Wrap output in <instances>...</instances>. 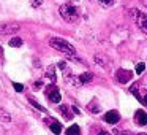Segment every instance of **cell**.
<instances>
[{
  "label": "cell",
  "mask_w": 147,
  "mask_h": 135,
  "mask_svg": "<svg viewBox=\"0 0 147 135\" xmlns=\"http://www.w3.org/2000/svg\"><path fill=\"white\" fill-rule=\"evenodd\" d=\"M49 45H51L54 49H57V51L67 54L68 57H76V49H74V46L71 45L70 42H67V40L54 37V38L49 40Z\"/></svg>",
  "instance_id": "6da1fadb"
},
{
  "label": "cell",
  "mask_w": 147,
  "mask_h": 135,
  "mask_svg": "<svg viewBox=\"0 0 147 135\" xmlns=\"http://www.w3.org/2000/svg\"><path fill=\"white\" fill-rule=\"evenodd\" d=\"M59 13H60L62 19L67 21V22H76L78 18H79V11L74 5L71 3H65L59 8Z\"/></svg>",
  "instance_id": "7a4b0ae2"
},
{
  "label": "cell",
  "mask_w": 147,
  "mask_h": 135,
  "mask_svg": "<svg viewBox=\"0 0 147 135\" xmlns=\"http://www.w3.org/2000/svg\"><path fill=\"white\" fill-rule=\"evenodd\" d=\"M45 94H46V97H48V100H51L52 103H60V100H62L60 91H59V87L55 86L54 83H51L48 87H46Z\"/></svg>",
  "instance_id": "3957f363"
},
{
  "label": "cell",
  "mask_w": 147,
  "mask_h": 135,
  "mask_svg": "<svg viewBox=\"0 0 147 135\" xmlns=\"http://www.w3.org/2000/svg\"><path fill=\"white\" fill-rule=\"evenodd\" d=\"M21 26L18 22H0V35H13L19 32Z\"/></svg>",
  "instance_id": "277c9868"
},
{
  "label": "cell",
  "mask_w": 147,
  "mask_h": 135,
  "mask_svg": "<svg viewBox=\"0 0 147 135\" xmlns=\"http://www.w3.org/2000/svg\"><path fill=\"white\" fill-rule=\"evenodd\" d=\"M131 14H134V21H136L138 27H139L144 33H147V14L141 13V11H138V10H133Z\"/></svg>",
  "instance_id": "5b68a950"
},
{
  "label": "cell",
  "mask_w": 147,
  "mask_h": 135,
  "mask_svg": "<svg viewBox=\"0 0 147 135\" xmlns=\"http://www.w3.org/2000/svg\"><path fill=\"white\" fill-rule=\"evenodd\" d=\"M115 78H117L119 83L125 84V83H128L130 80H133V72L125 70V68H120V70H117V73H115Z\"/></svg>",
  "instance_id": "8992f818"
},
{
  "label": "cell",
  "mask_w": 147,
  "mask_h": 135,
  "mask_svg": "<svg viewBox=\"0 0 147 135\" xmlns=\"http://www.w3.org/2000/svg\"><path fill=\"white\" fill-rule=\"evenodd\" d=\"M103 119H105L108 124H115V122L120 121V115H119L117 110H111V111L105 113V116H103Z\"/></svg>",
  "instance_id": "52a82bcc"
},
{
  "label": "cell",
  "mask_w": 147,
  "mask_h": 135,
  "mask_svg": "<svg viewBox=\"0 0 147 135\" xmlns=\"http://www.w3.org/2000/svg\"><path fill=\"white\" fill-rule=\"evenodd\" d=\"M134 122L138 125H147V113L144 110H136V113H134Z\"/></svg>",
  "instance_id": "ba28073f"
},
{
  "label": "cell",
  "mask_w": 147,
  "mask_h": 135,
  "mask_svg": "<svg viewBox=\"0 0 147 135\" xmlns=\"http://www.w3.org/2000/svg\"><path fill=\"white\" fill-rule=\"evenodd\" d=\"M93 61H95V64H98L100 67H103V68H111V61L103 54H95Z\"/></svg>",
  "instance_id": "9c48e42d"
},
{
  "label": "cell",
  "mask_w": 147,
  "mask_h": 135,
  "mask_svg": "<svg viewBox=\"0 0 147 135\" xmlns=\"http://www.w3.org/2000/svg\"><path fill=\"white\" fill-rule=\"evenodd\" d=\"M59 111L62 113V116H63L67 121L73 119V113L70 111V106H68V105H60V106H59Z\"/></svg>",
  "instance_id": "30bf717a"
},
{
  "label": "cell",
  "mask_w": 147,
  "mask_h": 135,
  "mask_svg": "<svg viewBox=\"0 0 147 135\" xmlns=\"http://www.w3.org/2000/svg\"><path fill=\"white\" fill-rule=\"evenodd\" d=\"M46 78H48L51 83L55 84L57 76H55V67H54V65H49V67H48V70H46Z\"/></svg>",
  "instance_id": "8fae6325"
},
{
  "label": "cell",
  "mask_w": 147,
  "mask_h": 135,
  "mask_svg": "<svg viewBox=\"0 0 147 135\" xmlns=\"http://www.w3.org/2000/svg\"><path fill=\"white\" fill-rule=\"evenodd\" d=\"M92 80H93V73H92V72H86V73H81L79 75L81 84H87V83H90Z\"/></svg>",
  "instance_id": "7c38bea8"
},
{
  "label": "cell",
  "mask_w": 147,
  "mask_h": 135,
  "mask_svg": "<svg viewBox=\"0 0 147 135\" xmlns=\"http://www.w3.org/2000/svg\"><path fill=\"white\" fill-rule=\"evenodd\" d=\"M49 127H51V130H52V134H55V135H59L62 132V124L59 121H51V124H49Z\"/></svg>",
  "instance_id": "4fadbf2b"
},
{
  "label": "cell",
  "mask_w": 147,
  "mask_h": 135,
  "mask_svg": "<svg viewBox=\"0 0 147 135\" xmlns=\"http://www.w3.org/2000/svg\"><path fill=\"white\" fill-rule=\"evenodd\" d=\"M65 135H81V129L78 124H73L70 125V127L67 129V132H65Z\"/></svg>",
  "instance_id": "5bb4252c"
},
{
  "label": "cell",
  "mask_w": 147,
  "mask_h": 135,
  "mask_svg": "<svg viewBox=\"0 0 147 135\" xmlns=\"http://www.w3.org/2000/svg\"><path fill=\"white\" fill-rule=\"evenodd\" d=\"M29 103H30V105H32L35 110H38V111H41V113H46V108H45V106L40 105V103L36 102V100L33 99V97H29Z\"/></svg>",
  "instance_id": "9a60e30c"
},
{
  "label": "cell",
  "mask_w": 147,
  "mask_h": 135,
  "mask_svg": "<svg viewBox=\"0 0 147 135\" xmlns=\"http://www.w3.org/2000/svg\"><path fill=\"white\" fill-rule=\"evenodd\" d=\"M8 45H10L11 48H21V46H22V40H21L19 37H13V38L8 42Z\"/></svg>",
  "instance_id": "2e32d148"
},
{
  "label": "cell",
  "mask_w": 147,
  "mask_h": 135,
  "mask_svg": "<svg viewBox=\"0 0 147 135\" xmlns=\"http://www.w3.org/2000/svg\"><path fill=\"white\" fill-rule=\"evenodd\" d=\"M0 119L3 122H10L11 121V115L7 111V110H0Z\"/></svg>",
  "instance_id": "e0dca14e"
},
{
  "label": "cell",
  "mask_w": 147,
  "mask_h": 135,
  "mask_svg": "<svg viewBox=\"0 0 147 135\" xmlns=\"http://www.w3.org/2000/svg\"><path fill=\"white\" fill-rule=\"evenodd\" d=\"M114 135H134V134L130 130H125V129H114Z\"/></svg>",
  "instance_id": "ac0fdd59"
},
{
  "label": "cell",
  "mask_w": 147,
  "mask_h": 135,
  "mask_svg": "<svg viewBox=\"0 0 147 135\" xmlns=\"http://www.w3.org/2000/svg\"><path fill=\"white\" fill-rule=\"evenodd\" d=\"M87 108H89V111H92V113H100V105H96V102H92Z\"/></svg>",
  "instance_id": "d6986e66"
},
{
  "label": "cell",
  "mask_w": 147,
  "mask_h": 135,
  "mask_svg": "<svg viewBox=\"0 0 147 135\" xmlns=\"http://www.w3.org/2000/svg\"><path fill=\"white\" fill-rule=\"evenodd\" d=\"M114 2H115V0H100V5L105 7V8H109V7L114 5Z\"/></svg>",
  "instance_id": "ffe728a7"
},
{
  "label": "cell",
  "mask_w": 147,
  "mask_h": 135,
  "mask_svg": "<svg viewBox=\"0 0 147 135\" xmlns=\"http://www.w3.org/2000/svg\"><path fill=\"white\" fill-rule=\"evenodd\" d=\"M130 92L133 94V95L136 97V99H139L141 102H142V99H141V97H139V94H138V86H136V84H134V86H131V87H130Z\"/></svg>",
  "instance_id": "44dd1931"
},
{
  "label": "cell",
  "mask_w": 147,
  "mask_h": 135,
  "mask_svg": "<svg viewBox=\"0 0 147 135\" xmlns=\"http://www.w3.org/2000/svg\"><path fill=\"white\" fill-rule=\"evenodd\" d=\"M144 70H146V64H142V62H139V64L136 65V73H138V75H141Z\"/></svg>",
  "instance_id": "7402d4cb"
},
{
  "label": "cell",
  "mask_w": 147,
  "mask_h": 135,
  "mask_svg": "<svg viewBox=\"0 0 147 135\" xmlns=\"http://www.w3.org/2000/svg\"><path fill=\"white\" fill-rule=\"evenodd\" d=\"M13 87H14L16 92H22V91H24V86L21 83H13Z\"/></svg>",
  "instance_id": "603a6c76"
},
{
  "label": "cell",
  "mask_w": 147,
  "mask_h": 135,
  "mask_svg": "<svg viewBox=\"0 0 147 135\" xmlns=\"http://www.w3.org/2000/svg\"><path fill=\"white\" fill-rule=\"evenodd\" d=\"M59 68H60L62 72L68 70V68H67V64H65V62H59Z\"/></svg>",
  "instance_id": "cb8c5ba5"
},
{
  "label": "cell",
  "mask_w": 147,
  "mask_h": 135,
  "mask_svg": "<svg viewBox=\"0 0 147 135\" xmlns=\"http://www.w3.org/2000/svg\"><path fill=\"white\" fill-rule=\"evenodd\" d=\"M33 87H35V89H40V87H43V81H35V83H33Z\"/></svg>",
  "instance_id": "d4e9b609"
},
{
  "label": "cell",
  "mask_w": 147,
  "mask_h": 135,
  "mask_svg": "<svg viewBox=\"0 0 147 135\" xmlns=\"http://www.w3.org/2000/svg\"><path fill=\"white\" fill-rule=\"evenodd\" d=\"M142 103H144V105H147V92L144 94V97H142Z\"/></svg>",
  "instance_id": "484cf974"
},
{
  "label": "cell",
  "mask_w": 147,
  "mask_h": 135,
  "mask_svg": "<svg viewBox=\"0 0 147 135\" xmlns=\"http://www.w3.org/2000/svg\"><path fill=\"white\" fill-rule=\"evenodd\" d=\"M98 135H111V134L108 130H101V132H98Z\"/></svg>",
  "instance_id": "4316f807"
},
{
  "label": "cell",
  "mask_w": 147,
  "mask_h": 135,
  "mask_svg": "<svg viewBox=\"0 0 147 135\" xmlns=\"http://www.w3.org/2000/svg\"><path fill=\"white\" fill-rule=\"evenodd\" d=\"M73 113H76V115H79V108H76V106H73Z\"/></svg>",
  "instance_id": "83f0119b"
},
{
  "label": "cell",
  "mask_w": 147,
  "mask_h": 135,
  "mask_svg": "<svg viewBox=\"0 0 147 135\" xmlns=\"http://www.w3.org/2000/svg\"><path fill=\"white\" fill-rule=\"evenodd\" d=\"M139 135H147V134H139Z\"/></svg>",
  "instance_id": "f1b7e54d"
},
{
  "label": "cell",
  "mask_w": 147,
  "mask_h": 135,
  "mask_svg": "<svg viewBox=\"0 0 147 135\" xmlns=\"http://www.w3.org/2000/svg\"><path fill=\"white\" fill-rule=\"evenodd\" d=\"M35 2H40V0H35Z\"/></svg>",
  "instance_id": "f546056e"
}]
</instances>
